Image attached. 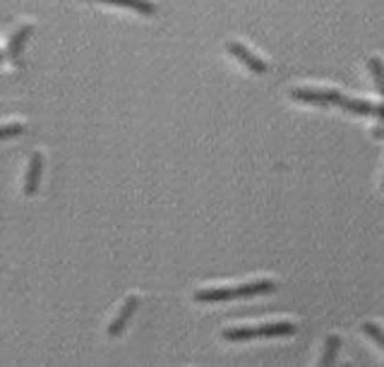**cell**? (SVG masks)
<instances>
[{"instance_id": "obj_1", "label": "cell", "mask_w": 384, "mask_h": 367, "mask_svg": "<svg viewBox=\"0 0 384 367\" xmlns=\"http://www.w3.org/2000/svg\"><path fill=\"white\" fill-rule=\"evenodd\" d=\"M291 99L303 101V104H317V106H339L343 99V94L332 89H293Z\"/></svg>"}, {"instance_id": "obj_2", "label": "cell", "mask_w": 384, "mask_h": 367, "mask_svg": "<svg viewBox=\"0 0 384 367\" xmlns=\"http://www.w3.org/2000/svg\"><path fill=\"white\" fill-rule=\"evenodd\" d=\"M226 48H228V53H231L233 58H238V60L242 63V65L247 67V70H252V72H257V75H264L269 67H267V63L262 60V58H257L255 53L250 51V48H245L242 43H238V41H228L226 43Z\"/></svg>"}, {"instance_id": "obj_3", "label": "cell", "mask_w": 384, "mask_h": 367, "mask_svg": "<svg viewBox=\"0 0 384 367\" xmlns=\"http://www.w3.org/2000/svg\"><path fill=\"white\" fill-rule=\"evenodd\" d=\"M41 170H43V156H41V151H34L32 159H29L27 180H24V194H27V197L36 194L38 180H41Z\"/></svg>"}, {"instance_id": "obj_4", "label": "cell", "mask_w": 384, "mask_h": 367, "mask_svg": "<svg viewBox=\"0 0 384 367\" xmlns=\"http://www.w3.org/2000/svg\"><path fill=\"white\" fill-rule=\"evenodd\" d=\"M137 305H139V298H137V296H130L128 300L123 302V307H120L118 317H115V320L111 322V326H109V334H111V336H120V334H123L125 324H128L130 317L135 315V310H137Z\"/></svg>"}, {"instance_id": "obj_5", "label": "cell", "mask_w": 384, "mask_h": 367, "mask_svg": "<svg viewBox=\"0 0 384 367\" xmlns=\"http://www.w3.org/2000/svg\"><path fill=\"white\" fill-rule=\"evenodd\" d=\"M257 339H271V336H291L295 334V324L291 322H276V324H262L255 326Z\"/></svg>"}, {"instance_id": "obj_6", "label": "cell", "mask_w": 384, "mask_h": 367, "mask_svg": "<svg viewBox=\"0 0 384 367\" xmlns=\"http://www.w3.org/2000/svg\"><path fill=\"white\" fill-rule=\"evenodd\" d=\"M34 27L32 24H24V27H19L17 32L12 34V38H10V46H8V56L10 58H17L19 53H22L24 43H27V38L32 36Z\"/></svg>"}, {"instance_id": "obj_7", "label": "cell", "mask_w": 384, "mask_h": 367, "mask_svg": "<svg viewBox=\"0 0 384 367\" xmlns=\"http://www.w3.org/2000/svg\"><path fill=\"white\" fill-rule=\"evenodd\" d=\"M99 3L118 5V8H130V10H135V12H142V14L157 12V5H154L152 0H99Z\"/></svg>"}, {"instance_id": "obj_8", "label": "cell", "mask_w": 384, "mask_h": 367, "mask_svg": "<svg viewBox=\"0 0 384 367\" xmlns=\"http://www.w3.org/2000/svg\"><path fill=\"white\" fill-rule=\"evenodd\" d=\"M223 339L226 341H250L257 339L255 326H238V329H226L223 331Z\"/></svg>"}, {"instance_id": "obj_9", "label": "cell", "mask_w": 384, "mask_h": 367, "mask_svg": "<svg viewBox=\"0 0 384 367\" xmlns=\"http://www.w3.org/2000/svg\"><path fill=\"white\" fill-rule=\"evenodd\" d=\"M339 346H341V339H339V336H329L327 344H324V355H322V360H319V365H332L334 360H337Z\"/></svg>"}, {"instance_id": "obj_10", "label": "cell", "mask_w": 384, "mask_h": 367, "mask_svg": "<svg viewBox=\"0 0 384 367\" xmlns=\"http://www.w3.org/2000/svg\"><path fill=\"white\" fill-rule=\"evenodd\" d=\"M368 65H370V72H372V77H375L377 89H380V94L384 96V63L377 56H372L370 60H368Z\"/></svg>"}, {"instance_id": "obj_11", "label": "cell", "mask_w": 384, "mask_h": 367, "mask_svg": "<svg viewBox=\"0 0 384 367\" xmlns=\"http://www.w3.org/2000/svg\"><path fill=\"white\" fill-rule=\"evenodd\" d=\"M363 331H365L377 346H382V351H384V329L380 324H375V322H365V324H363Z\"/></svg>"}, {"instance_id": "obj_12", "label": "cell", "mask_w": 384, "mask_h": 367, "mask_svg": "<svg viewBox=\"0 0 384 367\" xmlns=\"http://www.w3.org/2000/svg\"><path fill=\"white\" fill-rule=\"evenodd\" d=\"M375 115H377V118H382V120H384V104H380V106H377Z\"/></svg>"}, {"instance_id": "obj_13", "label": "cell", "mask_w": 384, "mask_h": 367, "mask_svg": "<svg viewBox=\"0 0 384 367\" xmlns=\"http://www.w3.org/2000/svg\"><path fill=\"white\" fill-rule=\"evenodd\" d=\"M0 58H3V53H0Z\"/></svg>"}]
</instances>
